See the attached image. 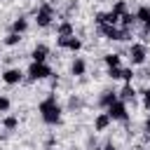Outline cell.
<instances>
[{"label":"cell","mask_w":150,"mask_h":150,"mask_svg":"<svg viewBox=\"0 0 150 150\" xmlns=\"http://www.w3.org/2000/svg\"><path fill=\"white\" fill-rule=\"evenodd\" d=\"M38 112H40V117H42L45 124H59V122H61V112H63V108H61V103L56 101V96L49 94V96H45V98L40 101Z\"/></svg>","instance_id":"obj_1"},{"label":"cell","mask_w":150,"mask_h":150,"mask_svg":"<svg viewBox=\"0 0 150 150\" xmlns=\"http://www.w3.org/2000/svg\"><path fill=\"white\" fill-rule=\"evenodd\" d=\"M35 23L38 28H49L54 23V5L52 2H42L35 12Z\"/></svg>","instance_id":"obj_2"},{"label":"cell","mask_w":150,"mask_h":150,"mask_svg":"<svg viewBox=\"0 0 150 150\" xmlns=\"http://www.w3.org/2000/svg\"><path fill=\"white\" fill-rule=\"evenodd\" d=\"M26 75H28V80H30V82L47 80V77L52 75V68H49V63H35V61H30V66H28Z\"/></svg>","instance_id":"obj_3"},{"label":"cell","mask_w":150,"mask_h":150,"mask_svg":"<svg viewBox=\"0 0 150 150\" xmlns=\"http://www.w3.org/2000/svg\"><path fill=\"white\" fill-rule=\"evenodd\" d=\"M105 112H108V117L112 120V122H127L129 120V110H127V103L124 101H115L112 105H108L105 108Z\"/></svg>","instance_id":"obj_4"},{"label":"cell","mask_w":150,"mask_h":150,"mask_svg":"<svg viewBox=\"0 0 150 150\" xmlns=\"http://www.w3.org/2000/svg\"><path fill=\"white\" fill-rule=\"evenodd\" d=\"M145 59H148V47L143 42H134L129 47V61H131V66H143Z\"/></svg>","instance_id":"obj_5"},{"label":"cell","mask_w":150,"mask_h":150,"mask_svg":"<svg viewBox=\"0 0 150 150\" xmlns=\"http://www.w3.org/2000/svg\"><path fill=\"white\" fill-rule=\"evenodd\" d=\"M56 47H59V49L80 52V49H82V40H80L77 35H70V38H59V35H56Z\"/></svg>","instance_id":"obj_6"},{"label":"cell","mask_w":150,"mask_h":150,"mask_svg":"<svg viewBox=\"0 0 150 150\" xmlns=\"http://www.w3.org/2000/svg\"><path fill=\"white\" fill-rule=\"evenodd\" d=\"M21 80H23V73H21V68H7V70L2 73V82H5V84H9V87L19 84Z\"/></svg>","instance_id":"obj_7"},{"label":"cell","mask_w":150,"mask_h":150,"mask_svg":"<svg viewBox=\"0 0 150 150\" xmlns=\"http://www.w3.org/2000/svg\"><path fill=\"white\" fill-rule=\"evenodd\" d=\"M47 56H49V47L47 45H35L33 52H30V59L35 63H47Z\"/></svg>","instance_id":"obj_8"},{"label":"cell","mask_w":150,"mask_h":150,"mask_svg":"<svg viewBox=\"0 0 150 150\" xmlns=\"http://www.w3.org/2000/svg\"><path fill=\"white\" fill-rule=\"evenodd\" d=\"M134 16H136V21H141V23H143L145 33H150V7L141 5V7H138V9L134 12Z\"/></svg>","instance_id":"obj_9"},{"label":"cell","mask_w":150,"mask_h":150,"mask_svg":"<svg viewBox=\"0 0 150 150\" xmlns=\"http://www.w3.org/2000/svg\"><path fill=\"white\" fill-rule=\"evenodd\" d=\"M70 73H73L75 77H82V75L87 73V61H84L82 56H75L73 63H70Z\"/></svg>","instance_id":"obj_10"},{"label":"cell","mask_w":150,"mask_h":150,"mask_svg":"<svg viewBox=\"0 0 150 150\" xmlns=\"http://www.w3.org/2000/svg\"><path fill=\"white\" fill-rule=\"evenodd\" d=\"M110 117H108V112H98L96 117H94V131H105L108 127H110Z\"/></svg>","instance_id":"obj_11"},{"label":"cell","mask_w":150,"mask_h":150,"mask_svg":"<svg viewBox=\"0 0 150 150\" xmlns=\"http://www.w3.org/2000/svg\"><path fill=\"white\" fill-rule=\"evenodd\" d=\"M28 30V19L26 16H16L14 21H12V30L9 33H16V35H23Z\"/></svg>","instance_id":"obj_12"},{"label":"cell","mask_w":150,"mask_h":150,"mask_svg":"<svg viewBox=\"0 0 150 150\" xmlns=\"http://www.w3.org/2000/svg\"><path fill=\"white\" fill-rule=\"evenodd\" d=\"M117 94H120L117 98L127 103V101H134V96H136V89H134V84H131V82H124V87H122Z\"/></svg>","instance_id":"obj_13"},{"label":"cell","mask_w":150,"mask_h":150,"mask_svg":"<svg viewBox=\"0 0 150 150\" xmlns=\"http://www.w3.org/2000/svg\"><path fill=\"white\" fill-rule=\"evenodd\" d=\"M56 35H59V38H70V35H75L73 23H70V21H61V23L56 26Z\"/></svg>","instance_id":"obj_14"},{"label":"cell","mask_w":150,"mask_h":150,"mask_svg":"<svg viewBox=\"0 0 150 150\" xmlns=\"http://www.w3.org/2000/svg\"><path fill=\"white\" fill-rule=\"evenodd\" d=\"M136 23V16H134V12H124L122 16H120V28H124V30H131V26Z\"/></svg>","instance_id":"obj_15"},{"label":"cell","mask_w":150,"mask_h":150,"mask_svg":"<svg viewBox=\"0 0 150 150\" xmlns=\"http://www.w3.org/2000/svg\"><path fill=\"white\" fill-rule=\"evenodd\" d=\"M115 101H117V91H103L101 98H98V105H101V108H108V105H112Z\"/></svg>","instance_id":"obj_16"},{"label":"cell","mask_w":150,"mask_h":150,"mask_svg":"<svg viewBox=\"0 0 150 150\" xmlns=\"http://www.w3.org/2000/svg\"><path fill=\"white\" fill-rule=\"evenodd\" d=\"M103 63H105L108 68H120V66H122V56H120V54H105V56H103Z\"/></svg>","instance_id":"obj_17"},{"label":"cell","mask_w":150,"mask_h":150,"mask_svg":"<svg viewBox=\"0 0 150 150\" xmlns=\"http://www.w3.org/2000/svg\"><path fill=\"white\" fill-rule=\"evenodd\" d=\"M0 122H2V127H5L7 131H14V129L19 127V117H16V115H5Z\"/></svg>","instance_id":"obj_18"},{"label":"cell","mask_w":150,"mask_h":150,"mask_svg":"<svg viewBox=\"0 0 150 150\" xmlns=\"http://www.w3.org/2000/svg\"><path fill=\"white\" fill-rule=\"evenodd\" d=\"M2 42H5L7 47H16V45L21 42V35H16V33H7V35L2 38Z\"/></svg>","instance_id":"obj_19"},{"label":"cell","mask_w":150,"mask_h":150,"mask_svg":"<svg viewBox=\"0 0 150 150\" xmlns=\"http://www.w3.org/2000/svg\"><path fill=\"white\" fill-rule=\"evenodd\" d=\"M110 12H112V14H117V16H122V14H124V12H129V9H127V2H124V0H117V2L112 5V9H110Z\"/></svg>","instance_id":"obj_20"},{"label":"cell","mask_w":150,"mask_h":150,"mask_svg":"<svg viewBox=\"0 0 150 150\" xmlns=\"http://www.w3.org/2000/svg\"><path fill=\"white\" fill-rule=\"evenodd\" d=\"M108 77L110 80H122V66L120 68H108Z\"/></svg>","instance_id":"obj_21"},{"label":"cell","mask_w":150,"mask_h":150,"mask_svg":"<svg viewBox=\"0 0 150 150\" xmlns=\"http://www.w3.org/2000/svg\"><path fill=\"white\" fill-rule=\"evenodd\" d=\"M68 108H70V110H80V108H82V98H77V96H70V101H68Z\"/></svg>","instance_id":"obj_22"},{"label":"cell","mask_w":150,"mask_h":150,"mask_svg":"<svg viewBox=\"0 0 150 150\" xmlns=\"http://www.w3.org/2000/svg\"><path fill=\"white\" fill-rule=\"evenodd\" d=\"M9 105H12V101H9L5 94H0V112H7V110H9Z\"/></svg>","instance_id":"obj_23"},{"label":"cell","mask_w":150,"mask_h":150,"mask_svg":"<svg viewBox=\"0 0 150 150\" xmlns=\"http://www.w3.org/2000/svg\"><path fill=\"white\" fill-rule=\"evenodd\" d=\"M122 80H124V82H131V80H134V70H131V68H122Z\"/></svg>","instance_id":"obj_24"},{"label":"cell","mask_w":150,"mask_h":150,"mask_svg":"<svg viewBox=\"0 0 150 150\" xmlns=\"http://www.w3.org/2000/svg\"><path fill=\"white\" fill-rule=\"evenodd\" d=\"M143 105H145V108L150 110V87H148V89L143 91Z\"/></svg>","instance_id":"obj_25"},{"label":"cell","mask_w":150,"mask_h":150,"mask_svg":"<svg viewBox=\"0 0 150 150\" xmlns=\"http://www.w3.org/2000/svg\"><path fill=\"white\" fill-rule=\"evenodd\" d=\"M145 134H150V112H148V117H145Z\"/></svg>","instance_id":"obj_26"},{"label":"cell","mask_w":150,"mask_h":150,"mask_svg":"<svg viewBox=\"0 0 150 150\" xmlns=\"http://www.w3.org/2000/svg\"><path fill=\"white\" fill-rule=\"evenodd\" d=\"M103 150H117V148H115L112 143H108V145H103Z\"/></svg>","instance_id":"obj_27"}]
</instances>
